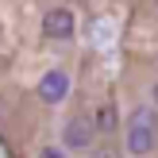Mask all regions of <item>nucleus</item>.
Listing matches in <instances>:
<instances>
[{"mask_svg":"<svg viewBox=\"0 0 158 158\" xmlns=\"http://www.w3.org/2000/svg\"><path fill=\"white\" fill-rule=\"evenodd\" d=\"M151 151H154V127H151V120H147V108H135V116H131V123H127V154L143 158Z\"/></svg>","mask_w":158,"mask_h":158,"instance_id":"f257e3e1","label":"nucleus"},{"mask_svg":"<svg viewBox=\"0 0 158 158\" xmlns=\"http://www.w3.org/2000/svg\"><path fill=\"white\" fill-rule=\"evenodd\" d=\"M93 139H97V123L93 120H85V116L66 120V127H62V147L66 151H89Z\"/></svg>","mask_w":158,"mask_h":158,"instance_id":"f03ea898","label":"nucleus"},{"mask_svg":"<svg viewBox=\"0 0 158 158\" xmlns=\"http://www.w3.org/2000/svg\"><path fill=\"white\" fill-rule=\"evenodd\" d=\"M35 93H39L43 104H62V100L69 97V73L66 69H46V73L39 77Z\"/></svg>","mask_w":158,"mask_h":158,"instance_id":"7ed1b4c3","label":"nucleus"},{"mask_svg":"<svg viewBox=\"0 0 158 158\" xmlns=\"http://www.w3.org/2000/svg\"><path fill=\"white\" fill-rule=\"evenodd\" d=\"M77 31V19L69 8H50V12L43 15V35L46 39H69Z\"/></svg>","mask_w":158,"mask_h":158,"instance_id":"20e7f679","label":"nucleus"},{"mask_svg":"<svg viewBox=\"0 0 158 158\" xmlns=\"http://www.w3.org/2000/svg\"><path fill=\"white\" fill-rule=\"evenodd\" d=\"M93 123H97V131H104V135L116 131V108H112V104H100L97 116H93Z\"/></svg>","mask_w":158,"mask_h":158,"instance_id":"39448f33","label":"nucleus"},{"mask_svg":"<svg viewBox=\"0 0 158 158\" xmlns=\"http://www.w3.org/2000/svg\"><path fill=\"white\" fill-rule=\"evenodd\" d=\"M39 158H69V151H66V147H43Z\"/></svg>","mask_w":158,"mask_h":158,"instance_id":"423d86ee","label":"nucleus"},{"mask_svg":"<svg viewBox=\"0 0 158 158\" xmlns=\"http://www.w3.org/2000/svg\"><path fill=\"white\" fill-rule=\"evenodd\" d=\"M97 158H123V154L116 151V147H104V151H97Z\"/></svg>","mask_w":158,"mask_h":158,"instance_id":"0eeeda50","label":"nucleus"},{"mask_svg":"<svg viewBox=\"0 0 158 158\" xmlns=\"http://www.w3.org/2000/svg\"><path fill=\"white\" fill-rule=\"evenodd\" d=\"M151 104H154V108H158V81H154V85H151Z\"/></svg>","mask_w":158,"mask_h":158,"instance_id":"6e6552de","label":"nucleus"}]
</instances>
